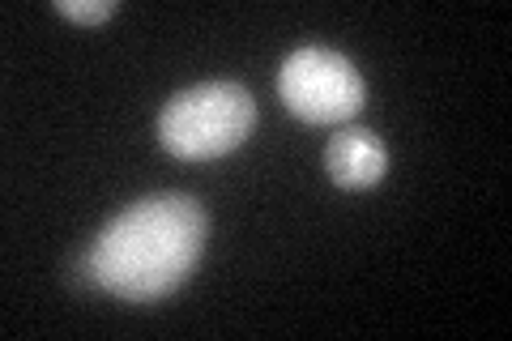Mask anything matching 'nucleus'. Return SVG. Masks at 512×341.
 I'll return each mask as SVG.
<instances>
[{
  "mask_svg": "<svg viewBox=\"0 0 512 341\" xmlns=\"http://www.w3.org/2000/svg\"><path fill=\"white\" fill-rule=\"evenodd\" d=\"M205 248V214L192 197L163 192L116 214L90 243V269L107 295L158 303L180 290Z\"/></svg>",
  "mask_w": 512,
  "mask_h": 341,
  "instance_id": "1",
  "label": "nucleus"
},
{
  "mask_svg": "<svg viewBox=\"0 0 512 341\" xmlns=\"http://www.w3.org/2000/svg\"><path fill=\"white\" fill-rule=\"evenodd\" d=\"M256 124V99L239 81H201L171 94L158 111V141L184 162H210L239 150Z\"/></svg>",
  "mask_w": 512,
  "mask_h": 341,
  "instance_id": "2",
  "label": "nucleus"
},
{
  "mask_svg": "<svg viewBox=\"0 0 512 341\" xmlns=\"http://www.w3.org/2000/svg\"><path fill=\"white\" fill-rule=\"evenodd\" d=\"M278 94L303 124H346L363 111V73L333 47H299L282 60Z\"/></svg>",
  "mask_w": 512,
  "mask_h": 341,
  "instance_id": "3",
  "label": "nucleus"
},
{
  "mask_svg": "<svg viewBox=\"0 0 512 341\" xmlns=\"http://www.w3.org/2000/svg\"><path fill=\"white\" fill-rule=\"evenodd\" d=\"M325 171L333 184L342 188H372L389 171V145H384L372 128L346 124L325 145Z\"/></svg>",
  "mask_w": 512,
  "mask_h": 341,
  "instance_id": "4",
  "label": "nucleus"
},
{
  "mask_svg": "<svg viewBox=\"0 0 512 341\" xmlns=\"http://www.w3.org/2000/svg\"><path fill=\"white\" fill-rule=\"evenodd\" d=\"M56 13H64L69 22H82V26H99L116 13V0H56Z\"/></svg>",
  "mask_w": 512,
  "mask_h": 341,
  "instance_id": "5",
  "label": "nucleus"
}]
</instances>
